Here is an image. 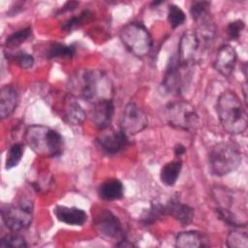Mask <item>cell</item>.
I'll return each mask as SVG.
<instances>
[{
	"instance_id": "6da1fadb",
	"label": "cell",
	"mask_w": 248,
	"mask_h": 248,
	"mask_svg": "<svg viewBox=\"0 0 248 248\" xmlns=\"http://www.w3.org/2000/svg\"><path fill=\"white\" fill-rule=\"evenodd\" d=\"M72 95L90 103L112 100L114 88L110 78L101 70H79L69 79Z\"/></svg>"
},
{
	"instance_id": "7a4b0ae2",
	"label": "cell",
	"mask_w": 248,
	"mask_h": 248,
	"mask_svg": "<svg viewBox=\"0 0 248 248\" xmlns=\"http://www.w3.org/2000/svg\"><path fill=\"white\" fill-rule=\"evenodd\" d=\"M212 195L217 204L216 212L226 224L234 228H244L247 225L246 195L227 187L213 188Z\"/></svg>"
},
{
	"instance_id": "3957f363",
	"label": "cell",
	"mask_w": 248,
	"mask_h": 248,
	"mask_svg": "<svg viewBox=\"0 0 248 248\" xmlns=\"http://www.w3.org/2000/svg\"><path fill=\"white\" fill-rule=\"evenodd\" d=\"M216 111L223 129L232 135H239L247 129V114L235 92L221 93L216 103Z\"/></svg>"
},
{
	"instance_id": "277c9868",
	"label": "cell",
	"mask_w": 248,
	"mask_h": 248,
	"mask_svg": "<svg viewBox=\"0 0 248 248\" xmlns=\"http://www.w3.org/2000/svg\"><path fill=\"white\" fill-rule=\"evenodd\" d=\"M27 145L40 156L56 157L63 152V138L55 130L44 125H31L25 131Z\"/></svg>"
},
{
	"instance_id": "5b68a950",
	"label": "cell",
	"mask_w": 248,
	"mask_h": 248,
	"mask_svg": "<svg viewBox=\"0 0 248 248\" xmlns=\"http://www.w3.org/2000/svg\"><path fill=\"white\" fill-rule=\"evenodd\" d=\"M242 160L239 146L232 141H221L212 146L208 155L210 172L216 176L235 170Z\"/></svg>"
},
{
	"instance_id": "8992f818",
	"label": "cell",
	"mask_w": 248,
	"mask_h": 248,
	"mask_svg": "<svg viewBox=\"0 0 248 248\" xmlns=\"http://www.w3.org/2000/svg\"><path fill=\"white\" fill-rule=\"evenodd\" d=\"M125 47L137 57L146 56L152 47V37L147 28L140 22H130L119 33Z\"/></svg>"
},
{
	"instance_id": "52a82bcc",
	"label": "cell",
	"mask_w": 248,
	"mask_h": 248,
	"mask_svg": "<svg viewBox=\"0 0 248 248\" xmlns=\"http://www.w3.org/2000/svg\"><path fill=\"white\" fill-rule=\"evenodd\" d=\"M165 116L168 123L173 128L192 131L199 123V115L195 108L186 101H174L165 108Z\"/></svg>"
},
{
	"instance_id": "ba28073f",
	"label": "cell",
	"mask_w": 248,
	"mask_h": 248,
	"mask_svg": "<svg viewBox=\"0 0 248 248\" xmlns=\"http://www.w3.org/2000/svg\"><path fill=\"white\" fill-rule=\"evenodd\" d=\"M191 67L182 65L177 58V55H173L167 67L162 87L166 93L179 95L188 85L191 78L190 73Z\"/></svg>"
},
{
	"instance_id": "9c48e42d",
	"label": "cell",
	"mask_w": 248,
	"mask_h": 248,
	"mask_svg": "<svg viewBox=\"0 0 248 248\" xmlns=\"http://www.w3.org/2000/svg\"><path fill=\"white\" fill-rule=\"evenodd\" d=\"M1 216L3 223L9 230L20 232L27 229L32 223L33 205L29 201L5 205L1 209Z\"/></svg>"
},
{
	"instance_id": "30bf717a",
	"label": "cell",
	"mask_w": 248,
	"mask_h": 248,
	"mask_svg": "<svg viewBox=\"0 0 248 248\" xmlns=\"http://www.w3.org/2000/svg\"><path fill=\"white\" fill-rule=\"evenodd\" d=\"M208 47L195 35L193 31L185 32L179 41L177 58L178 61L187 67H192L202 58L203 52Z\"/></svg>"
},
{
	"instance_id": "8fae6325",
	"label": "cell",
	"mask_w": 248,
	"mask_h": 248,
	"mask_svg": "<svg viewBox=\"0 0 248 248\" xmlns=\"http://www.w3.org/2000/svg\"><path fill=\"white\" fill-rule=\"evenodd\" d=\"M147 125L145 112L134 103L127 104L121 117V130L127 136H133L143 131Z\"/></svg>"
},
{
	"instance_id": "7c38bea8",
	"label": "cell",
	"mask_w": 248,
	"mask_h": 248,
	"mask_svg": "<svg viewBox=\"0 0 248 248\" xmlns=\"http://www.w3.org/2000/svg\"><path fill=\"white\" fill-rule=\"evenodd\" d=\"M94 228L98 234L104 238L118 239V241L125 238L119 219L108 210H103L97 215Z\"/></svg>"
},
{
	"instance_id": "4fadbf2b",
	"label": "cell",
	"mask_w": 248,
	"mask_h": 248,
	"mask_svg": "<svg viewBox=\"0 0 248 248\" xmlns=\"http://www.w3.org/2000/svg\"><path fill=\"white\" fill-rule=\"evenodd\" d=\"M98 137L101 148L108 154H115L123 150L128 144V136L120 129H104Z\"/></svg>"
},
{
	"instance_id": "5bb4252c",
	"label": "cell",
	"mask_w": 248,
	"mask_h": 248,
	"mask_svg": "<svg viewBox=\"0 0 248 248\" xmlns=\"http://www.w3.org/2000/svg\"><path fill=\"white\" fill-rule=\"evenodd\" d=\"M61 118L71 125H79L85 119V112L72 94H66L58 103Z\"/></svg>"
},
{
	"instance_id": "9a60e30c",
	"label": "cell",
	"mask_w": 248,
	"mask_h": 248,
	"mask_svg": "<svg viewBox=\"0 0 248 248\" xmlns=\"http://www.w3.org/2000/svg\"><path fill=\"white\" fill-rule=\"evenodd\" d=\"M236 61L237 54L235 49L230 45H223L216 52L213 66L222 76L230 77L233 72Z\"/></svg>"
},
{
	"instance_id": "2e32d148",
	"label": "cell",
	"mask_w": 248,
	"mask_h": 248,
	"mask_svg": "<svg viewBox=\"0 0 248 248\" xmlns=\"http://www.w3.org/2000/svg\"><path fill=\"white\" fill-rule=\"evenodd\" d=\"M114 112L112 100H105L93 104L91 110V120L100 130L109 127Z\"/></svg>"
},
{
	"instance_id": "e0dca14e",
	"label": "cell",
	"mask_w": 248,
	"mask_h": 248,
	"mask_svg": "<svg viewBox=\"0 0 248 248\" xmlns=\"http://www.w3.org/2000/svg\"><path fill=\"white\" fill-rule=\"evenodd\" d=\"M53 213L60 222L71 226H82L87 220L86 212L78 207L57 205L54 207Z\"/></svg>"
},
{
	"instance_id": "ac0fdd59",
	"label": "cell",
	"mask_w": 248,
	"mask_h": 248,
	"mask_svg": "<svg viewBox=\"0 0 248 248\" xmlns=\"http://www.w3.org/2000/svg\"><path fill=\"white\" fill-rule=\"evenodd\" d=\"M18 103L17 89L12 84L2 86L0 91V115L1 118L9 117L16 109Z\"/></svg>"
},
{
	"instance_id": "d6986e66",
	"label": "cell",
	"mask_w": 248,
	"mask_h": 248,
	"mask_svg": "<svg viewBox=\"0 0 248 248\" xmlns=\"http://www.w3.org/2000/svg\"><path fill=\"white\" fill-rule=\"evenodd\" d=\"M175 246L179 248H198L209 246L208 237L202 232L186 231L176 235Z\"/></svg>"
},
{
	"instance_id": "ffe728a7",
	"label": "cell",
	"mask_w": 248,
	"mask_h": 248,
	"mask_svg": "<svg viewBox=\"0 0 248 248\" xmlns=\"http://www.w3.org/2000/svg\"><path fill=\"white\" fill-rule=\"evenodd\" d=\"M166 215H170L183 225L190 224L194 217V211L191 206L182 203L177 199H171L165 204Z\"/></svg>"
},
{
	"instance_id": "44dd1931",
	"label": "cell",
	"mask_w": 248,
	"mask_h": 248,
	"mask_svg": "<svg viewBox=\"0 0 248 248\" xmlns=\"http://www.w3.org/2000/svg\"><path fill=\"white\" fill-rule=\"evenodd\" d=\"M99 196L105 201L119 200L124 195V188L118 179H108L102 183L99 187Z\"/></svg>"
},
{
	"instance_id": "7402d4cb",
	"label": "cell",
	"mask_w": 248,
	"mask_h": 248,
	"mask_svg": "<svg viewBox=\"0 0 248 248\" xmlns=\"http://www.w3.org/2000/svg\"><path fill=\"white\" fill-rule=\"evenodd\" d=\"M182 169L181 160H173L167 163L160 172V179L166 186H172L177 181Z\"/></svg>"
},
{
	"instance_id": "603a6c76",
	"label": "cell",
	"mask_w": 248,
	"mask_h": 248,
	"mask_svg": "<svg viewBox=\"0 0 248 248\" xmlns=\"http://www.w3.org/2000/svg\"><path fill=\"white\" fill-rule=\"evenodd\" d=\"M165 215V204L159 202H151L150 206L141 213L140 221L144 224L150 225Z\"/></svg>"
},
{
	"instance_id": "cb8c5ba5",
	"label": "cell",
	"mask_w": 248,
	"mask_h": 248,
	"mask_svg": "<svg viewBox=\"0 0 248 248\" xmlns=\"http://www.w3.org/2000/svg\"><path fill=\"white\" fill-rule=\"evenodd\" d=\"M31 36V27H25L20 30H17L7 37L5 45L8 48H16L21 44L26 42Z\"/></svg>"
},
{
	"instance_id": "d4e9b609",
	"label": "cell",
	"mask_w": 248,
	"mask_h": 248,
	"mask_svg": "<svg viewBox=\"0 0 248 248\" xmlns=\"http://www.w3.org/2000/svg\"><path fill=\"white\" fill-rule=\"evenodd\" d=\"M75 47L73 46H68L60 43H54L52 44L47 51H46V56L48 58H57V57H72L75 54Z\"/></svg>"
},
{
	"instance_id": "484cf974",
	"label": "cell",
	"mask_w": 248,
	"mask_h": 248,
	"mask_svg": "<svg viewBox=\"0 0 248 248\" xmlns=\"http://www.w3.org/2000/svg\"><path fill=\"white\" fill-rule=\"evenodd\" d=\"M227 246L231 248H247L248 247V235L246 232H240L238 230L232 231L227 236Z\"/></svg>"
},
{
	"instance_id": "4316f807",
	"label": "cell",
	"mask_w": 248,
	"mask_h": 248,
	"mask_svg": "<svg viewBox=\"0 0 248 248\" xmlns=\"http://www.w3.org/2000/svg\"><path fill=\"white\" fill-rule=\"evenodd\" d=\"M23 155V147L20 143H14L7 152L5 168L10 170L18 165Z\"/></svg>"
},
{
	"instance_id": "83f0119b",
	"label": "cell",
	"mask_w": 248,
	"mask_h": 248,
	"mask_svg": "<svg viewBox=\"0 0 248 248\" xmlns=\"http://www.w3.org/2000/svg\"><path fill=\"white\" fill-rule=\"evenodd\" d=\"M168 20L172 28H177L181 26L186 20L185 13L180 9V7L171 4L169 6L168 10Z\"/></svg>"
},
{
	"instance_id": "f1b7e54d",
	"label": "cell",
	"mask_w": 248,
	"mask_h": 248,
	"mask_svg": "<svg viewBox=\"0 0 248 248\" xmlns=\"http://www.w3.org/2000/svg\"><path fill=\"white\" fill-rule=\"evenodd\" d=\"M92 16V14L89 11H83L77 16H73L69 19H67L65 22L62 23L61 28L65 31H71L76 28L80 27L82 24H84L86 21H88Z\"/></svg>"
},
{
	"instance_id": "f546056e",
	"label": "cell",
	"mask_w": 248,
	"mask_h": 248,
	"mask_svg": "<svg viewBox=\"0 0 248 248\" xmlns=\"http://www.w3.org/2000/svg\"><path fill=\"white\" fill-rule=\"evenodd\" d=\"M8 58L17 64L22 69H29L34 65V58L31 54L24 51H17L16 53H9Z\"/></svg>"
},
{
	"instance_id": "4dcf8cb0",
	"label": "cell",
	"mask_w": 248,
	"mask_h": 248,
	"mask_svg": "<svg viewBox=\"0 0 248 248\" xmlns=\"http://www.w3.org/2000/svg\"><path fill=\"white\" fill-rule=\"evenodd\" d=\"M0 247H13V248H25L27 243L24 237L18 234L5 235L0 240Z\"/></svg>"
},
{
	"instance_id": "1f68e13d",
	"label": "cell",
	"mask_w": 248,
	"mask_h": 248,
	"mask_svg": "<svg viewBox=\"0 0 248 248\" xmlns=\"http://www.w3.org/2000/svg\"><path fill=\"white\" fill-rule=\"evenodd\" d=\"M244 28H245V23L240 19H236L234 21L230 22L227 27V34L229 39L230 40L238 39Z\"/></svg>"
},
{
	"instance_id": "d6a6232c",
	"label": "cell",
	"mask_w": 248,
	"mask_h": 248,
	"mask_svg": "<svg viewBox=\"0 0 248 248\" xmlns=\"http://www.w3.org/2000/svg\"><path fill=\"white\" fill-rule=\"evenodd\" d=\"M78 6V2L77 1H69L67 3H65V5L62 7L60 12H67V11H72L74 9H76Z\"/></svg>"
},
{
	"instance_id": "836d02e7",
	"label": "cell",
	"mask_w": 248,
	"mask_h": 248,
	"mask_svg": "<svg viewBox=\"0 0 248 248\" xmlns=\"http://www.w3.org/2000/svg\"><path fill=\"white\" fill-rule=\"evenodd\" d=\"M185 151H186L185 146L182 145V144H180V143H178V144H176V145L174 146V154H175V156H177V157H180L181 155H183V154L185 153Z\"/></svg>"
}]
</instances>
